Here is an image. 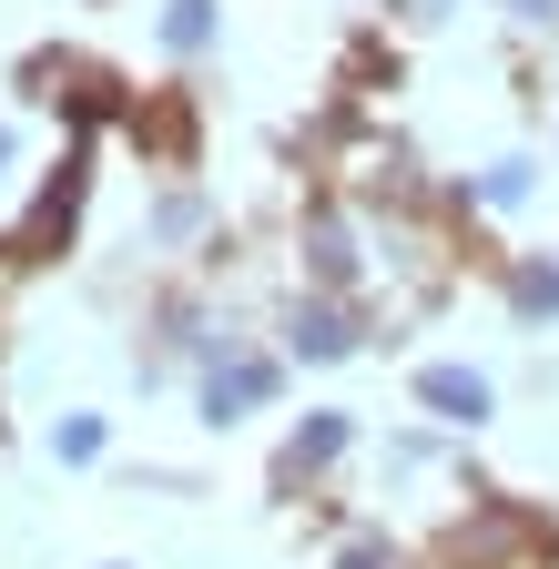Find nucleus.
I'll list each match as a JSON object with an SVG mask.
<instances>
[{
  "instance_id": "nucleus-1",
  "label": "nucleus",
  "mask_w": 559,
  "mask_h": 569,
  "mask_svg": "<svg viewBox=\"0 0 559 569\" xmlns=\"http://www.w3.org/2000/svg\"><path fill=\"white\" fill-rule=\"evenodd\" d=\"M82 173H92L82 153H61V183H51L41 203H31V224L11 234V254H21V264H41V254H51V234H61V224H72V203H82Z\"/></svg>"
},
{
  "instance_id": "nucleus-2",
  "label": "nucleus",
  "mask_w": 559,
  "mask_h": 569,
  "mask_svg": "<svg viewBox=\"0 0 559 569\" xmlns=\"http://www.w3.org/2000/svg\"><path fill=\"white\" fill-rule=\"evenodd\" d=\"M417 397H428L438 417H468V427L488 417V387H478L468 367H428V377H417Z\"/></svg>"
},
{
  "instance_id": "nucleus-3",
  "label": "nucleus",
  "mask_w": 559,
  "mask_h": 569,
  "mask_svg": "<svg viewBox=\"0 0 559 569\" xmlns=\"http://www.w3.org/2000/svg\"><path fill=\"white\" fill-rule=\"evenodd\" d=\"M274 397V367H214V387H203V407L234 417V407H264Z\"/></svg>"
},
{
  "instance_id": "nucleus-4",
  "label": "nucleus",
  "mask_w": 559,
  "mask_h": 569,
  "mask_svg": "<svg viewBox=\"0 0 559 569\" xmlns=\"http://www.w3.org/2000/svg\"><path fill=\"white\" fill-rule=\"evenodd\" d=\"M336 448H346V417H306V427H296V448H286V478H306V468H326Z\"/></svg>"
},
{
  "instance_id": "nucleus-5",
  "label": "nucleus",
  "mask_w": 559,
  "mask_h": 569,
  "mask_svg": "<svg viewBox=\"0 0 559 569\" xmlns=\"http://www.w3.org/2000/svg\"><path fill=\"white\" fill-rule=\"evenodd\" d=\"M346 346H357V326H346L336 306H306L296 316V356H346Z\"/></svg>"
},
{
  "instance_id": "nucleus-6",
  "label": "nucleus",
  "mask_w": 559,
  "mask_h": 569,
  "mask_svg": "<svg viewBox=\"0 0 559 569\" xmlns=\"http://www.w3.org/2000/svg\"><path fill=\"white\" fill-rule=\"evenodd\" d=\"M306 254H316V274H326V284H346V274H357V254H346V224H336V213H316Z\"/></svg>"
},
{
  "instance_id": "nucleus-7",
  "label": "nucleus",
  "mask_w": 559,
  "mask_h": 569,
  "mask_svg": "<svg viewBox=\"0 0 559 569\" xmlns=\"http://www.w3.org/2000/svg\"><path fill=\"white\" fill-rule=\"evenodd\" d=\"M203 31H214V0H173V11H163V41L173 51H193Z\"/></svg>"
},
{
  "instance_id": "nucleus-8",
  "label": "nucleus",
  "mask_w": 559,
  "mask_h": 569,
  "mask_svg": "<svg viewBox=\"0 0 559 569\" xmlns=\"http://www.w3.org/2000/svg\"><path fill=\"white\" fill-rule=\"evenodd\" d=\"M559 306V264H519V316H549Z\"/></svg>"
},
{
  "instance_id": "nucleus-9",
  "label": "nucleus",
  "mask_w": 559,
  "mask_h": 569,
  "mask_svg": "<svg viewBox=\"0 0 559 569\" xmlns=\"http://www.w3.org/2000/svg\"><path fill=\"white\" fill-rule=\"evenodd\" d=\"M51 448H61V458H72V468H82V458H102V417H72V427H61V438H51Z\"/></svg>"
},
{
  "instance_id": "nucleus-10",
  "label": "nucleus",
  "mask_w": 559,
  "mask_h": 569,
  "mask_svg": "<svg viewBox=\"0 0 559 569\" xmlns=\"http://www.w3.org/2000/svg\"><path fill=\"white\" fill-rule=\"evenodd\" d=\"M336 569H397V559H387V549H377V539H357V549H346V559H336Z\"/></svg>"
}]
</instances>
